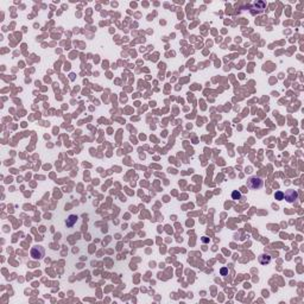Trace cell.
<instances>
[{
    "mask_svg": "<svg viewBox=\"0 0 304 304\" xmlns=\"http://www.w3.org/2000/svg\"><path fill=\"white\" fill-rule=\"evenodd\" d=\"M264 185V181L258 177V176H251L248 179H247V187L252 190H258L261 189Z\"/></svg>",
    "mask_w": 304,
    "mask_h": 304,
    "instance_id": "1",
    "label": "cell"
},
{
    "mask_svg": "<svg viewBox=\"0 0 304 304\" xmlns=\"http://www.w3.org/2000/svg\"><path fill=\"white\" fill-rule=\"evenodd\" d=\"M266 7V2L263 1V0H257V1H253L251 4V14L252 16H257L260 14Z\"/></svg>",
    "mask_w": 304,
    "mask_h": 304,
    "instance_id": "2",
    "label": "cell"
},
{
    "mask_svg": "<svg viewBox=\"0 0 304 304\" xmlns=\"http://www.w3.org/2000/svg\"><path fill=\"white\" fill-rule=\"evenodd\" d=\"M30 254H31V257L32 259H35V260H40V259H43V257L45 256V249L43 246H33L32 248H31V252H30Z\"/></svg>",
    "mask_w": 304,
    "mask_h": 304,
    "instance_id": "3",
    "label": "cell"
},
{
    "mask_svg": "<svg viewBox=\"0 0 304 304\" xmlns=\"http://www.w3.org/2000/svg\"><path fill=\"white\" fill-rule=\"evenodd\" d=\"M284 198L290 203L295 202L296 200L298 198V193H297L296 190H287V191L284 194Z\"/></svg>",
    "mask_w": 304,
    "mask_h": 304,
    "instance_id": "4",
    "label": "cell"
},
{
    "mask_svg": "<svg viewBox=\"0 0 304 304\" xmlns=\"http://www.w3.org/2000/svg\"><path fill=\"white\" fill-rule=\"evenodd\" d=\"M258 260L261 265H268L271 263V256L267 253H263L258 257Z\"/></svg>",
    "mask_w": 304,
    "mask_h": 304,
    "instance_id": "5",
    "label": "cell"
},
{
    "mask_svg": "<svg viewBox=\"0 0 304 304\" xmlns=\"http://www.w3.org/2000/svg\"><path fill=\"white\" fill-rule=\"evenodd\" d=\"M77 216L76 215H69L68 216V219H67V221H65V225H67V227H73L75 223L77 222Z\"/></svg>",
    "mask_w": 304,
    "mask_h": 304,
    "instance_id": "6",
    "label": "cell"
},
{
    "mask_svg": "<svg viewBox=\"0 0 304 304\" xmlns=\"http://www.w3.org/2000/svg\"><path fill=\"white\" fill-rule=\"evenodd\" d=\"M232 198H233V200H237V201H238V200H241V194H240L238 190H234V191L232 193Z\"/></svg>",
    "mask_w": 304,
    "mask_h": 304,
    "instance_id": "7",
    "label": "cell"
},
{
    "mask_svg": "<svg viewBox=\"0 0 304 304\" xmlns=\"http://www.w3.org/2000/svg\"><path fill=\"white\" fill-rule=\"evenodd\" d=\"M275 198L278 200V201L284 200V193H282V191H277V193L275 194Z\"/></svg>",
    "mask_w": 304,
    "mask_h": 304,
    "instance_id": "8",
    "label": "cell"
},
{
    "mask_svg": "<svg viewBox=\"0 0 304 304\" xmlns=\"http://www.w3.org/2000/svg\"><path fill=\"white\" fill-rule=\"evenodd\" d=\"M220 273H221V276H227L228 275V268L227 267H222L221 270H220Z\"/></svg>",
    "mask_w": 304,
    "mask_h": 304,
    "instance_id": "9",
    "label": "cell"
},
{
    "mask_svg": "<svg viewBox=\"0 0 304 304\" xmlns=\"http://www.w3.org/2000/svg\"><path fill=\"white\" fill-rule=\"evenodd\" d=\"M202 241H203V242H208V241H209V239H208L207 237H203V238H202Z\"/></svg>",
    "mask_w": 304,
    "mask_h": 304,
    "instance_id": "10",
    "label": "cell"
}]
</instances>
